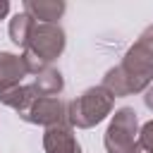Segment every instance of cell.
Listing matches in <instances>:
<instances>
[{
	"instance_id": "8992f818",
	"label": "cell",
	"mask_w": 153,
	"mask_h": 153,
	"mask_svg": "<svg viewBox=\"0 0 153 153\" xmlns=\"http://www.w3.org/2000/svg\"><path fill=\"white\" fill-rule=\"evenodd\" d=\"M43 148H45V153H81V146L76 141L74 127H69L67 122L45 129Z\"/></svg>"
},
{
	"instance_id": "ba28073f",
	"label": "cell",
	"mask_w": 153,
	"mask_h": 153,
	"mask_svg": "<svg viewBox=\"0 0 153 153\" xmlns=\"http://www.w3.org/2000/svg\"><path fill=\"white\" fill-rule=\"evenodd\" d=\"M67 5L62 0H24V12L41 24H57Z\"/></svg>"
},
{
	"instance_id": "9c48e42d",
	"label": "cell",
	"mask_w": 153,
	"mask_h": 153,
	"mask_svg": "<svg viewBox=\"0 0 153 153\" xmlns=\"http://www.w3.org/2000/svg\"><path fill=\"white\" fill-rule=\"evenodd\" d=\"M38 98V91L33 88V84H29V86H24V84H19V86H14V88H10V91H2L0 93V103L2 105H7V108H12L19 117L31 108V103Z\"/></svg>"
},
{
	"instance_id": "9a60e30c",
	"label": "cell",
	"mask_w": 153,
	"mask_h": 153,
	"mask_svg": "<svg viewBox=\"0 0 153 153\" xmlns=\"http://www.w3.org/2000/svg\"><path fill=\"white\" fill-rule=\"evenodd\" d=\"M7 12H10V2L7 0H0V19L7 17Z\"/></svg>"
},
{
	"instance_id": "277c9868",
	"label": "cell",
	"mask_w": 153,
	"mask_h": 153,
	"mask_svg": "<svg viewBox=\"0 0 153 153\" xmlns=\"http://www.w3.org/2000/svg\"><path fill=\"white\" fill-rule=\"evenodd\" d=\"M136 136H139L136 110L134 108H120V110H115V115L105 129L103 143H105L108 153H141Z\"/></svg>"
},
{
	"instance_id": "7a4b0ae2",
	"label": "cell",
	"mask_w": 153,
	"mask_h": 153,
	"mask_svg": "<svg viewBox=\"0 0 153 153\" xmlns=\"http://www.w3.org/2000/svg\"><path fill=\"white\" fill-rule=\"evenodd\" d=\"M65 31L60 24H41L36 22L31 36H29V43L22 53L26 67H29V74H41L43 69L50 67L53 60H57L65 50Z\"/></svg>"
},
{
	"instance_id": "30bf717a",
	"label": "cell",
	"mask_w": 153,
	"mask_h": 153,
	"mask_svg": "<svg viewBox=\"0 0 153 153\" xmlns=\"http://www.w3.org/2000/svg\"><path fill=\"white\" fill-rule=\"evenodd\" d=\"M33 88L38 91V96H60V91L65 88V79L55 67H48L33 76Z\"/></svg>"
},
{
	"instance_id": "4fadbf2b",
	"label": "cell",
	"mask_w": 153,
	"mask_h": 153,
	"mask_svg": "<svg viewBox=\"0 0 153 153\" xmlns=\"http://www.w3.org/2000/svg\"><path fill=\"white\" fill-rule=\"evenodd\" d=\"M136 43H141L146 50H148V55L153 57V24L151 26H146L143 31H141V36H139V41Z\"/></svg>"
},
{
	"instance_id": "6da1fadb",
	"label": "cell",
	"mask_w": 153,
	"mask_h": 153,
	"mask_svg": "<svg viewBox=\"0 0 153 153\" xmlns=\"http://www.w3.org/2000/svg\"><path fill=\"white\" fill-rule=\"evenodd\" d=\"M153 84V57L141 43H134L117 67H110L103 76V88L112 98L141 93Z\"/></svg>"
},
{
	"instance_id": "3957f363",
	"label": "cell",
	"mask_w": 153,
	"mask_h": 153,
	"mask_svg": "<svg viewBox=\"0 0 153 153\" xmlns=\"http://www.w3.org/2000/svg\"><path fill=\"white\" fill-rule=\"evenodd\" d=\"M115 108V98L103 86H91L81 96L67 103V124L76 129H91L100 124Z\"/></svg>"
},
{
	"instance_id": "5bb4252c",
	"label": "cell",
	"mask_w": 153,
	"mask_h": 153,
	"mask_svg": "<svg viewBox=\"0 0 153 153\" xmlns=\"http://www.w3.org/2000/svg\"><path fill=\"white\" fill-rule=\"evenodd\" d=\"M143 103H146V108L153 112V84H151V86L143 91Z\"/></svg>"
},
{
	"instance_id": "5b68a950",
	"label": "cell",
	"mask_w": 153,
	"mask_h": 153,
	"mask_svg": "<svg viewBox=\"0 0 153 153\" xmlns=\"http://www.w3.org/2000/svg\"><path fill=\"white\" fill-rule=\"evenodd\" d=\"M22 120L31 122V124H41V127H57L67 122V103L60 96H38L31 108L22 115Z\"/></svg>"
},
{
	"instance_id": "52a82bcc",
	"label": "cell",
	"mask_w": 153,
	"mask_h": 153,
	"mask_svg": "<svg viewBox=\"0 0 153 153\" xmlns=\"http://www.w3.org/2000/svg\"><path fill=\"white\" fill-rule=\"evenodd\" d=\"M26 74H29V67L22 55L0 50V93L19 86Z\"/></svg>"
},
{
	"instance_id": "7c38bea8",
	"label": "cell",
	"mask_w": 153,
	"mask_h": 153,
	"mask_svg": "<svg viewBox=\"0 0 153 153\" xmlns=\"http://www.w3.org/2000/svg\"><path fill=\"white\" fill-rule=\"evenodd\" d=\"M136 143H139L141 153H153V120H148V122L141 124L139 136H136Z\"/></svg>"
},
{
	"instance_id": "8fae6325",
	"label": "cell",
	"mask_w": 153,
	"mask_h": 153,
	"mask_svg": "<svg viewBox=\"0 0 153 153\" xmlns=\"http://www.w3.org/2000/svg\"><path fill=\"white\" fill-rule=\"evenodd\" d=\"M33 26H36V22H33L26 12H17V14L10 19V38H12V43L19 45V48H26Z\"/></svg>"
}]
</instances>
